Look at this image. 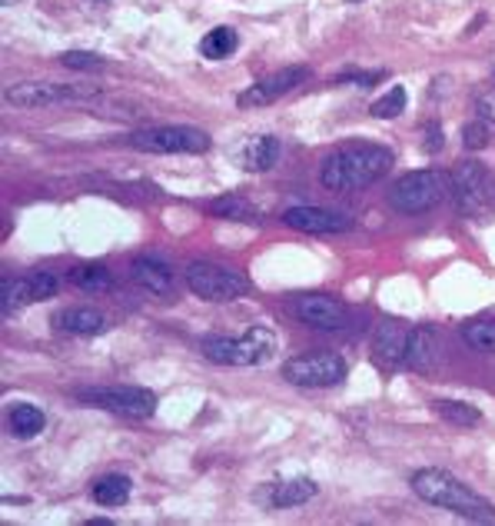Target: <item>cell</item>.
I'll return each mask as SVG.
<instances>
[{
  "label": "cell",
  "mask_w": 495,
  "mask_h": 526,
  "mask_svg": "<svg viewBox=\"0 0 495 526\" xmlns=\"http://www.w3.org/2000/svg\"><path fill=\"white\" fill-rule=\"evenodd\" d=\"M392 170V151L369 140H353L323 157L319 164V183L332 194H353L376 183Z\"/></svg>",
  "instance_id": "cell-1"
},
{
  "label": "cell",
  "mask_w": 495,
  "mask_h": 526,
  "mask_svg": "<svg viewBox=\"0 0 495 526\" xmlns=\"http://www.w3.org/2000/svg\"><path fill=\"white\" fill-rule=\"evenodd\" d=\"M413 493L419 499H426L432 507L466 516L476 523H495V507L485 497H479L476 490H468L459 476L439 467H426V470L413 473Z\"/></svg>",
  "instance_id": "cell-2"
},
{
  "label": "cell",
  "mask_w": 495,
  "mask_h": 526,
  "mask_svg": "<svg viewBox=\"0 0 495 526\" xmlns=\"http://www.w3.org/2000/svg\"><path fill=\"white\" fill-rule=\"evenodd\" d=\"M276 344L279 336L273 327L253 323L247 333H236V336H223V333L200 336V353L220 367H263L276 353Z\"/></svg>",
  "instance_id": "cell-3"
},
{
  "label": "cell",
  "mask_w": 495,
  "mask_h": 526,
  "mask_svg": "<svg viewBox=\"0 0 495 526\" xmlns=\"http://www.w3.org/2000/svg\"><path fill=\"white\" fill-rule=\"evenodd\" d=\"M449 194H453V177L446 170H436V166L409 170V174H402L400 181L389 187V207L396 213L415 217V213L439 207Z\"/></svg>",
  "instance_id": "cell-4"
},
{
  "label": "cell",
  "mask_w": 495,
  "mask_h": 526,
  "mask_svg": "<svg viewBox=\"0 0 495 526\" xmlns=\"http://www.w3.org/2000/svg\"><path fill=\"white\" fill-rule=\"evenodd\" d=\"M100 94L96 83H50V81H24L7 87V104L20 111H41L57 104H90Z\"/></svg>",
  "instance_id": "cell-5"
},
{
  "label": "cell",
  "mask_w": 495,
  "mask_h": 526,
  "mask_svg": "<svg viewBox=\"0 0 495 526\" xmlns=\"http://www.w3.org/2000/svg\"><path fill=\"white\" fill-rule=\"evenodd\" d=\"M73 397L83 406H96V410H110L126 420H147L156 414V393L147 387H83L73 390Z\"/></svg>",
  "instance_id": "cell-6"
},
{
  "label": "cell",
  "mask_w": 495,
  "mask_h": 526,
  "mask_svg": "<svg viewBox=\"0 0 495 526\" xmlns=\"http://www.w3.org/2000/svg\"><path fill=\"white\" fill-rule=\"evenodd\" d=\"M187 287H190L200 300H207V304H230L236 297H247L253 283H249L243 274L230 270V267L196 260L187 267Z\"/></svg>",
  "instance_id": "cell-7"
},
{
  "label": "cell",
  "mask_w": 495,
  "mask_h": 526,
  "mask_svg": "<svg viewBox=\"0 0 495 526\" xmlns=\"http://www.w3.org/2000/svg\"><path fill=\"white\" fill-rule=\"evenodd\" d=\"M126 143L133 151L143 153H207L209 151V134L200 130V127H147V130H137L130 134Z\"/></svg>",
  "instance_id": "cell-8"
},
{
  "label": "cell",
  "mask_w": 495,
  "mask_h": 526,
  "mask_svg": "<svg viewBox=\"0 0 495 526\" xmlns=\"http://www.w3.org/2000/svg\"><path fill=\"white\" fill-rule=\"evenodd\" d=\"M346 374H349V367L339 353H303V357H293V360L283 363V376L293 387H339Z\"/></svg>",
  "instance_id": "cell-9"
},
{
  "label": "cell",
  "mask_w": 495,
  "mask_h": 526,
  "mask_svg": "<svg viewBox=\"0 0 495 526\" xmlns=\"http://www.w3.org/2000/svg\"><path fill=\"white\" fill-rule=\"evenodd\" d=\"M303 81H309V67L293 64V67L276 70L270 77L256 81L253 87H247V90L236 97V104H240V107H270V104H276L279 97H286L289 90H296Z\"/></svg>",
  "instance_id": "cell-10"
},
{
  "label": "cell",
  "mask_w": 495,
  "mask_h": 526,
  "mask_svg": "<svg viewBox=\"0 0 495 526\" xmlns=\"http://www.w3.org/2000/svg\"><path fill=\"white\" fill-rule=\"evenodd\" d=\"M453 194L466 213H482L492 204V177H489V170L476 164V160L459 164V170L453 174Z\"/></svg>",
  "instance_id": "cell-11"
},
{
  "label": "cell",
  "mask_w": 495,
  "mask_h": 526,
  "mask_svg": "<svg viewBox=\"0 0 495 526\" xmlns=\"http://www.w3.org/2000/svg\"><path fill=\"white\" fill-rule=\"evenodd\" d=\"M283 223L300 230V234H313V236H326V234H346L353 230V217L339 213V210H326V207H289L283 213Z\"/></svg>",
  "instance_id": "cell-12"
},
{
  "label": "cell",
  "mask_w": 495,
  "mask_h": 526,
  "mask_svg": "<svg viewBox=\"0 0 495 526\" xmlns=\"http://www.w3.org/2000/svg\"><path fill=\"white\" fill-rule=\"evenodd\" d=\"M296 313L313 330H343L346 323H349V310H346L343 300L326 297V293H306V297H300Z\"/></svg>",
  "instance_id": "cell-13"
},
{
  "label": "cell",
  "mask_w": 495,
  "mask_h": 526,
  "mask_svg": "<svg viewBox=\"0 0 495 526\" xmlns=\"http://www.w3.org/2000/svg\"><path fill=\"white\" fill-rule=\"evenodd\" d=\"M54 327L70 336H96V333L110 330V317L96 306H64L54 313Z\"/></svg>",
  "instance_id": "cell-14"
},
{
  "label": "cell",
  "mask_w": 495,
  "mask_h": 526,
  "mask_svg": "<svg viewBox=\"0 0 495 526\" xmlns=\"http://www.w3.org/2000/svg\"><path fill=\"white\" fill-rule=\"evenodd\" d=\"M406 340H409V330L396 323V320H385L376 330V344H372V357H376V367L383 370H396L402 367V353H406Z\"/></svg>",
  "instance_id": "cell-15"
},
{
  "label": "cell",
  "mask_w": 495,
  "mask_h": 526,
  "mask_svg": "<svg viewBox=\"0 0 495 526\" xmlns=\"http://www.w3.org/2000/svg\"><path fill=\"white\" fill-rule=\"evenodd\" d=\"M130 274L137 280L143 290H150L153 297H170L173 287H177V277H173V270H170V263L160 260V257H137V260L130 263Z\"/></svg>",
  "instance_id": "cell-16"
},
{
  "label": "cell",
  "mask_w": 495,
  "mask_h": 526,
  "mask_svg": "<svg viewBox=\"0 0 495 526\" xmlns=\"http://www.w3.org/2000/svg\"><path fill=\"white\" fill-rule=\"evenodd\" d=\"M316 497V483L309 476H296V480H279L270 483L260 493V503L270 510H289V507H300L306 499Z\"/></svg>",
  "instance_id": "cell-17"
},
{
  "label": "cell",
  "mask_w": 495,
  "mask_h": 526,
  "mask_svg": "<svg viewBox=\"0 0 495 526\" xmlns=\"http://www.w3.org/2000/svg\"><path fill=\"white\" fill-rule=\"evenodd\" d=\"M279 153H283L279 137H273V134H256V137H249L247 143L240 147V166L249 170V174H266V170L276 166Z\"/></svg>",
  "instance_id": "cell-18"
},
{
  "label": "cell",
  "mask_w": 495,
  "mask_h": 526,
  "mask_svg": "<svg viewBox=\"0 0 495 526\" xmlns=\"http://www.w3.org/2000/svg\"><path fill=\"white\" fill-rule=\"evenodd\" d=\"M439 353V336L432 327H413L409 340H406V353H402V367L406 370H429Z\"/></svg>",
  "instance_id": "cell-19"
},
{
  "label": "cell",
  "mask_w": 495,
  "mask_h": 526,
  "mask_svg": "<svg viewBox=\"0 0 495 526\" xmlns=\"http://www.w3.org/2000/svg\"><path fill=\"white\" fill-rule=\"evenodd\" d=\"M7 427L14 433L17 440H34V437H41L43 427H47V416H43L41 406H34V403H14L11 410H7Z\"/></svg>",
  "instance_id": "cell-20"
},
{
  "label": "cell",
  "mask_w": 495,
  "mask_h": 526,
  "mask_svg": "<svg viewBox=\"0 0 495 526\" xmlns=\"http://www.w3.org/2000/svg\"><path fill=\"white\" fill-rule=\"evenodd\" d=\"M67 280L83 293H107V290H113L110 270H103V267H70Z\"/></svg>",
  "instance_id": "cell-21"
},
{
  "label": "cell",
  "mask_w": 495,
  "mask_h": 526,
  "mask_svg": "<svg viewBox=\"0 0 495 526\" xmlns=\"http://www.w3.org/2000/svg\"><path fill=\"white\" fill-rule=\"evenodd\" d=\"M207 210L213 217H223V220H260V210L236 194H226V197H220V200H213Z\"/></svg>",
  "instance_id": "cell-22"
},
{
  "label": "cell",
  "mask_w": 495,
  "mask_h": 526,
  "mask_svg": "<svg viewBox=\"0 0 495 526\" xmlns=\"http://www.w3.org/2000/svg\"><path fill=\"white\" fill-rule=\"evenodd\" d=\"M94 499L100 503V507H124L126 499H130V480H126V476H120V473L96 480V483H94Z\"/></svg>",
  "instance_id": "cell-23"
},
{
  "label": "cell",
  "mask_w": 495,
  "mask_h": 526,
  "mask_svg": "<svg viewBox=\"0 0 495 526\" xmlns=\"http://www.w3.org/2000/svg\"><path fill=\"white\" fill-rule=\"evenodd\" d=\"M30 300H34V283H30V277L4 280V287H0V306H4V313H17V310H24Z\"/></svg>",
  "instance_id": "cell-24"
},
{
  "label": "cell",
  "mask_w": 495,
  "mask_h": 526,
  "mask_svg": "<svg viewBox=\"0 0 495 526\" xmlns=\"http://www.w3.org/2000/svg\"><path fill=\"white\" fill-rule=\"evenodd\" d=\"M240 47V37H236L233 27H217L209 30L207 37L200 41V54L209 57V60H223V57H230Z\"/></svg>",
  "instance_id": "cell-25"
},
{
  "label": "cell",
  "mask_w": 495,
  "mask_h": 526,
  "mask_svg": "<svg viewBox=\"0 0 495 526\" xmlns=\"http://www.w3.org/2000/svg\"><path fill=\"white\" fill-rule=\"evenodd\" d=\"M462 340L476 353H495V320H468L462 327Z\"/></svg>",
  "instance_id": "cell-26"
},
{
  "label": "cell",
  "mask_w": 495,
  "mask_h": 526,
  "mask_svg": "<svg viewBox=\"0 0 495 526\" xmlns=\"http://www.w3.org/2000/svg\"><path fill=\"white\" fill-rule=\"evenodd\" d=\"M432 406H436V414H439L442 420H449V423H455V427H476V423L482 420V414L476 410V406L459 403V400H432Z\"/></svg>",
  "instance_id": "cell-27"
},
{
  "label": "cell",
  "mask_w": 495,
  "mask_h": 526,
  "mask_svg": "<svg viewBox=\"0 0 495 526\" xmlns=\"http://www.w3.org/2000/svg\"><path fill=\"white\" fill-rule=\"evenodd\" d=\"M406 100H409V94H406V87H389L383 97L376 100L369 107L372 117H379V120H392V117H400L402 111H406Z\"/></svg>",
  "instance_id": "cell-28"
},
{
  "label": "cell",
  "mask_w": 495,
  "mask_h": 526,
  "mask_svg": "<svg viewBox=\"0 0 495 526\" xmlns=\"http://www.w3.org/2000/svg\"><path fill=\"white\" fill-rule=\"evenodd\" d=\"M60 64L70 70H107L103 57L87 54V50H67V54H60Z\"/></svg>",
  "instance_id": "cell-29"
},
{
  "label": "cell",
  "mask_w": 495,
  "mask_h": 526,
  "mask_svg": "<svg viewBox=\"0 0 495 526\" xmlns=\"http://www.w3.org/2000/svg\"><path fill=\"white\" fill-rule=\"evenodd\" d=\"M472 111L479 113L485 124H495V87H479L472 94Z\"/></svg>",
  "instance_id": "cell-30"
},
{
  "label": "cell",
  "mask_w": 495,
  "mask_h": 526,
  "mask_svg": "<svg viewBox=\"0 0 495 526\" xmlns=\"http://www.w3.org/2000/svg\"><path fill=\"white\" fill-rule=\"evenodd\" d=\"M485 143H489V127H485L482 117L462 127V147H466V151H482Z\"/></svg>",
  "instance_id": "cell-31"
},
{
  "label": "cell",
  "mask_w": 495,
  "mask_h": 526,
  "mask_svg": "<svg viewBox=\"0 0 495 526\" xmlns=\"http://www.w3.org/2000/svg\"><path fill=\"white\" fill-rule=\"evenodd\" d=\"M30 283H34V300H50V297H57V290H60V280H57L50 270H37V274L30 277Z\"/></svg>",
  "instance_id": "cell-32"
},
{
  "label": "cell",
  "mask_w": 495,
  "mask_h": 526,
  "mask_svg": "<svg viewBox=\"0 0 495 526\" xmlns=\"http://www.w3.org/2000/svg\"><path fill=\"white\" fill-rule=\"evenodd\" d=\"M423 151L426 153H439L442 151V124L439 120H432L426 127V137H423Z\"/></svg>",
  "instance_id": "cell-33"
},
{
  "label": "cell",
  "mask_w": 495,
  "mask_h": 526,
  "mask_svg": "<svg viewBox=\"0 0 495 526\" xmlns=\"http://www.w3.org/2000/svg\"><path fill=\"white\" fill-rule=\"evenodd\" d=\"M4 4H14V0H4Z\"/></svg>",
  "instance_id": "cell-34"
}]
</instances>
